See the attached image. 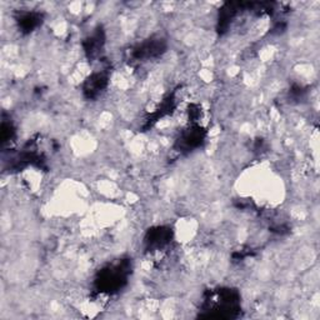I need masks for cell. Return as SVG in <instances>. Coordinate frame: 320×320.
I'll list each match as a JSON object with an SVG mask.
<instances>
[{
  "label": "cell",
  "instance_id": "obj_2",
  "mask_svg": "<svg viewBox=\"0 0 320 320\" xmlns=\"http://www.w3.org/2000/svg\"><path fill=\"white\" fill-rule=\"evenodd\" d=\"M107 85V78L103 74H95L90 78V82L88 83V87L85 91L89 93V95H94V93L101 90Z\"/></svg>",
  "mask_w": 320,
  "mask_h": 320
},
{
  "label": "cell",
  "instance_id": "obj_1",
  "mask_svg": "<svg viewBox=\"0 0 320 320\" xmlns=\"http://www.w3.org/2000/svg\"><path fill=\"white\" fill-rule=\"evenodd\" d=\"M40 22V15L37 13H25V14L20 17L19 19V26H22L23 30L31 31L35 26H38Z\"/></svg>",
  "mask_w": 320,
  "mask_h": 320
}]
</instances>
